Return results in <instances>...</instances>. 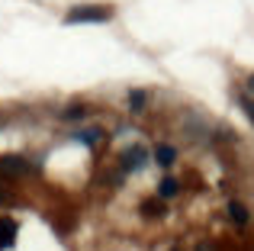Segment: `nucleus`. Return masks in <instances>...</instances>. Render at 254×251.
<instances>
[{"mask_svg": "<svg viewBox=\"0 0 254 251\" xmlns=\"http://www.w3.org/2000/svg\"><path fill=\"white\" fill-rule=\"evenodd\" d=\"M113 16L110 6H74V10H68V16H64V23L74 26V23H106V19Z\"/></svg>", "mask_w": 254, "mask_h": 251, "instance_id": "obj_1", "label": "nucleus"}, {"mask_svg": "<svg viewBox=\"0 0 254 251\" xmlns=\"http://www.w3.org/2000/svg\"><path fill=\"white\" fill-rule=\"evenodd\" d=\"M26 171H29V161H23L19 155L0 158V174H3V177H23Z\"/></svg>", "mask_w": 254, "mask_h": 251, "instance_id": "obj_2", "label": "nucleus"}, {"mask_svg": "<svg viewBox=\"0 0 254 251\" xmlns=\"http://www.w3.org/2000/svg\"><path fill=\"white\" fill-rule=\"evenodd\" d=\"M142 209H145V216H161V203H155V200H148Z\"/></svg>", "mask_w": 254, "mask_h": 251, "instance_id": "obj_9", "label": "nucleus"}, {"mask_svg": "<svg viewBox=\"0 0 254 251\" xmlns=\"http://www.w3.org/2000/svg\"><path fill=\"white\" fill-rule=\"evenodd\" d=\"M229 216H232V222H238V226H248V209H245L238 200L229 203Z\"/></svg>", "mask_w": 254, "mask_h": 251, "instance_id": "obj_5", "label": "nucleus"}, {"mask_svg": "<svg viewBox=\"0 0 254 251\" xmlns=\"http://www.w3.org/2000/svg\"><path fill=\"white\" fill-rule=\"evenodd\" d=\"M123 161H126V168H129V171H138L145 164V148H138V145H135V148H129Z\"/></svg>", "mask_w": 254, "mask_h": 251, "instance_id": "obj_4", "label": "nucleus"}, {"mask_svg": "<svg viewBox=\"0 0 254 251\" xmlns=\"http://www.w3.org/2000/svg\"><path fill=\"white\" fill-rule=\"evenodd\" d=\"M242 110H245V116L254 123V100H248V97H245V100H242Z\"/></svg>", "mask_w": 254, "mask_h": 251, "instance_id": "obj_10", "label": "nucleus"}, {"mask_svg": "<svg viewBox=\"0 0 254 251\" xmlns=\"http://www.w3.org/2000/svg\"><path fill=\"white\" fill-rule=\"evenodd\" d=\"M13 239H16V222H13V219H3V216H0V251L10 248V245H13Z\"/></svg>", "mask_w": 254, "mask_h": 251, "instance_id": "obj_3", "label": "nucleus"}, {"mask_svg": "<svg viewBox=\"0 0 254 251\" xmlns=\"http://www.w3.org/2000/svg\"><path fill=\"white\" fill-rule=\"evenodd\" d=\"M155 158H158V164H164V168H168V164H174L177 151H174L171 145H158V148H155Z\"/></svg>", "mask_w": 254, "mask_h": 251, "instance_id": "obj_6", "label": "nucleus"}, {"mask_svg": "<svg viewBox=\"0 0 254 251\" xmlns=\"http://www.w3.org/2000/svg\"><path fill=\"white\" fill-rule=\"evenodd\" d=\"M248 84H251V87H254V77H251V81H248Z\"/></svg>", "mask_w": 254, "mask_h": 251, "instance_id": "obj_13", "label": "nucleus"}, {"mask_svg": "<svg viewBox=\"0 0 254 251\" xmlns=\"http://www.w3.org/2000/svg\"><path fill=\"white\" fill-rule=\"evenodd\" d=\"M177 190H180V184L174 181V177H164V181H161V187H158V193H161L164 200H168V196H174Z\"/></svg>", "mask_w": 254, "mask_h": 251, "instance_id": "obj_7", "label": "nucleus"}, {"mask_svg": "<svg viewBox=\"0 0 254 251\" xmlns=\"http://www.w3.org/2000/svg\"><path fill=\"white\" fill-rule=\"evenodd\" d=\"M64 116H68V120H77V116H84V110H81V107H71Z\"/></svg>", "mask_w": 254, "mask_h": 251, "instance_id": "obj_11", "label": "nucleus"}, {"mask_svg": "<svg viewBox=\"0 0 254 251\" xmlns=\"http://www.w3.org/2000/svg\"><path fill=\"white\" fill-rule=\"evenodd\" d=\"M196 251H212V248H209V245H199V248H196Z\"/></svg>", "mask_w": 254, "mask_h": 251, "instance_id": "obj_12", "label": "nucleus"}, {"mask_svg": "<svg viewBox=\"0 0 254 251\" xmlns=\"http://www.w3.org/2000/svg\"><path fill=\"white\" fill-rule=\"evenodd\" d=\"M129 107L135 110V113L145 107V94H142V90H132V94H129Z\"/></svg>", "mask_w": 254, "mask_h": 251, "instance_id": "obj_8", "label": "nucleus"}]
</instances>
